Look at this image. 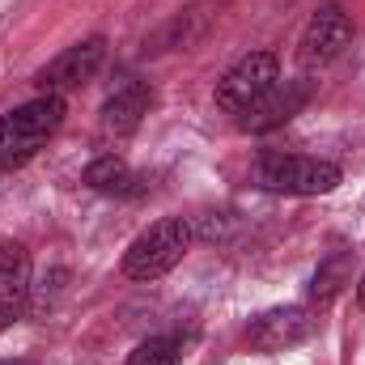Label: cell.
Returning a JSON list of instances; mask_svg holds the SVG:
<instances>
[{"label":"cell","mask_w":365,"mask_h":365,"mask_svg":"<svg viewBox=\"0 0 365 365\" xmlns=\"http://www.w3.org/2000/svg\"><path fill=\"white\" fill-rule=\"evenodd\" d=\"M349 43H353V17H349L340 4H323V9L310 17V26L302 30L297 64H302L306 73L327 68L331 60H340V56H344V47H349Z\"/></svg>","instance_id":"cell-5"},{"label":"cell","mask_w":365,"mask_h":365,"mask_svg":"<svg viewBox=\"0 0 365 365\" xmlns=\"http://www.w3.org/2000/svg\"><path fill=\"white\" fill-rule=\"evenodd\" d=\"M276 81H280L276 56L272 51H251V56H242V60L217 81V106H221L225 115H247Z\"/></svg>","instance_id":"cell-4"},{"label":"cell","mask_w":365,"mask_h":365,"mask_svg":"<svg viewBox=\"0 0 365 365\" xmlns=\"http://www.w3.org/2000/svg\"><path fill=\"white\" fill-rule=\"evenodd\" d=\"M4 365H26V361H4Z\"/></svg>","instance_id":"cell-15"},{"label":"cell","mask_w":365,"mask_h":365,"mask_svg":"<svg viewBox=\"0 0 365 365\" xmlns=\"http://www.w3.org/2000/svg\"><path fill=\"white\" fill-rule=\"evenodd\" d=\"M340 280H344V259H331L323 272L314 276V297H319V302H327V297L340 289Z\"/></svg>","instance_id":"cell-13"},{"label":"cell","mask_w":365,"mask_h":365,"mask_svg":"<svg viewBox=\"0 0 365 365\" xmlns=\"http://www.w3.org/2000/svg\"><path fill=\"white\" fill-rule=\"evenodd\" d=\"M149 102H153V90L145 81H128L123 90H115L102 106V128L115 132V136H128L140 128V119L149 115Z\"/></svg>","instance_id":"cell-10"},{"label":"cell","mask_w":365,"mask_h":365,"mask_svg":"<svg viewBox=\"0 0 365 365\" xmlns=\"http://www.w3.org/2000/svg\"><path fill=\"white\" fill-rule=\"evenodd\" d=\"M102 56H106V43H102L98 34L86 38V43H77V47H68V51H60V56L38 73V90H43V93L77 90L81 81H90L93 73H98Z\"/></svg>","instance_id":"cell-6"},{"label":"cell","mask_w":365,"mask_h":365,"mask_svg":"<svg viewBox=\"0 0 365 365\" xmlns=\"http://www.w3.org/2000/svg\"><path fill=\"white\" fill-rule=\"evenodd\" d=\"M60 123H64V98L60 93H38L26 106L9 110L0 119V166L4 170L26 166L60 132Z\"/></svg>","instance_id":"cell-1"},{"label":"cell","mask_w":365,"mask_h":365,"mask_svg":"<svg viewBox=\"0 0 365 365\" xmlns=\"http://www.w3.org/2000/svg\"><path fill=\"white\" fill-rule=\"evenodd\" d=\"M310 331H314V319H310L302 306H280V310H268V314H259V319L251 323L247 340H251V349H259V353H284V349L302 344Z\"/></svg>","instance_id":"cell-7"},{"label":"cell","mask_w":365,"mask_h":365,"mask_svg":"<svg viewBox=\"0 0 365 365\" xmlns=\"http://www.w3.org/2000/svg\"><path fill=\"white\" fill-rule=\"evenodd\" d=\"M306 98H310V86H306V81H284V86L276 81L272 90L242 115V128H247V132H272V128L289 123V119L306 106Z\"/></svg>","instance_id":"cell-9"},{"label":"cell","mask_w":365,"mask_h":365,"mask_svg":"<svg viewBox=\"0 0 365 365\" xmlns=\"http://www.w3.org/2000/svg\"><path fill=\"white\" fill-rule=\"evenodd\" d=\"M182 361V340L179 336H153V340H145L128 365H179Z\"/></svg>","instance_id":"cell-12"},{"label":"cell","mask_w":365,"mask_h":365,"mask_svg":"<svg viewBox=\"0 0 365 365\" xmlns=\"http://www.w3.org/2000/svg\"><path fill=\"white\" fill-rule=\"evenodd\" d=\"M357 302H361V310H365V276H361V284H357Z\"/></svg>","instance_id":"cell-14"},{"label":"cell","mask_w":365,"mask_h":365,"mask_svg":"<svg viewBox=\"0 0 365 365\" xmlns=\"http://www.w3.org/2000/svg\"><path fill=\"white\" fill-rule=\"evenodd\" d=\"M259 182L280 195H327L340 187V166L319 162V158H297V153H268L259 162Z\"/></svg>","instance_id":"cell-3"},{"label":"cell","mask_w":365,"mask_h":365,"mask_svg":"<svg viewBox=\"0 0 365 365\" xmlns=\"http://www.w3.org/2000/svg\"><path fill=\"white\" fill-rule=\"evenodd\" d=\"M30 302V255L21 242H0V331L26 314Z\"/></svg>","instance_id":"cell-8"},{"label":"cell","mask_w":365,"mask_h":365,"mask_svg":"<svg viewBox=\"0 0 365 365\" xmlns=\"http://www.w3.org/2000/svg\"><path fill=\"white\" fill-rule=\"evenodd\" d=\"M191 234H195V230H191L187 217H162L158 225H149V230L123 251V276L149 284V280L166 276L170 268H179L182 255H187V247H191Z\"/></svg>","instance_id":"cell-2"},{"label":"cell","mask_w":365,"mask_h":365,"mask_svg":"<svg viewBox=\"0 0 365 365\" xmlns=\"http://www.w3.org/2000/svg\"><path fill=\"white\" fill-rule=\"evenodd\" d=\"M86 182L93 191H106V195H136L140 191V179L132 175V166L115 153H102L86 166Z\"/></svg>","instance_id":"cell-11"}]
</instances>
